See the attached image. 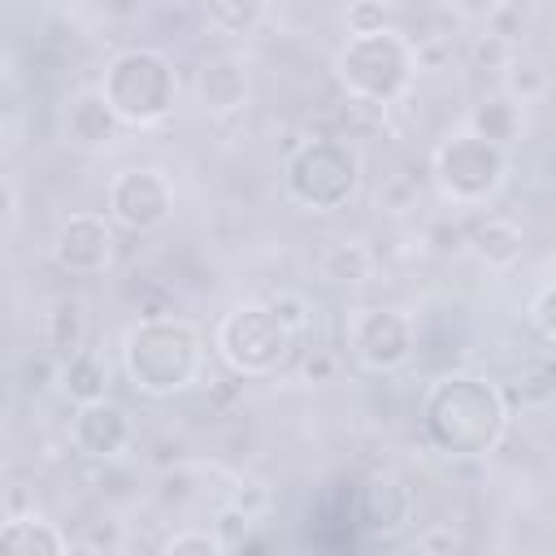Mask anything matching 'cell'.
<instances>
[{"label":"cell","mask_w":556,"mask_h":556,"mask_svg":"<svg viewBox=\"0 0 556 556\" xmlns=\"http://www.w3.org/2000/svg\"><path fill=\"white\" fill-rule=\"evenodd\" d=\"M274 313H278V321L300 339L304 330H308V321H313V308H308V300L300 295V291H274L269 300H265Z\"/></svg>","instance_id":"cell-30"},{"label":"cell","mask_w":556,"mask_h":556,"mask_svg":"<svg viewBox=\"0 0 556 556\" xmlns=\"http://www.w3.org/2000/svg\"><path fill=\"white\" fill-rule=\"evenodd\" d=\"M43 339H48V352L56 361H70L74 352L87 348V308L78 295H61L48 313V326H43Z\"/></svg>","instance_id":"cell-20"},{"label":"cell","mask_w":556,"mask_h":556,"mask_svg":"<svg viewBox=\"0 0 556 556\" xmlns=\"http://www.w3.org/2000/svg\"><path fill=\"white\" fill-rule=\"evenodd\" d=\"M135 439V426H130V413L113 400H100V404H83L74 408L70 417V443L78 456L87 460H117Z\"/></svg>","instance_id":"cell-11"},{"label":"cell","mask_w":556,"mask_h":556,"mask_svg":"<svg viewBox=\"0 0 556 556\" xmlns=\"http://www.w3.org/2000/svg\"><path fill=\"white\" fill-rule=\"evenodd\" d=\"M334 74H339L348 100L387 109L408 91V83L417 74L413 43L400 26L378 30V35H348L334 56Z\"/></svg>","instance_id":"cell-4"},{"label":"cell","mask_w":556,"mask_h":556,"mask_svg":"<svg viewBox=\"0 0 556 556\" xmlns=\"http://www.w3.org/2000/svg\"><path fill=\"white\" fill-rule=\"evenodd\" d=\"M339 374H343V356L334 348H308L300 356V378L308 387H330V382H339Z\"/></svg>","instance_id":"cell-28"},{"label":"cell","mask_w":556,"mask_h":556,"mask_svg":"<svg viewBox=\"0 0 556 556\" xmlns=\"http://www.w3.org/2000/svg\"><path fill=\"white\" fill-rule=\"evenodd\" d=\"M378 208L382 213H413L417 204H421V182L413 178V174H387L382 182H378Z\"/></svg>","instance_id":"cell-24"},{"label":"cell","mask_w":556,"mask_h":556,"mask_svg":"<svg viewBox=\"0 0 556 556\" xmlns=\"http://www.w3.org/2000/svg\"><path fill=\"white\" fill-rule=\"evenodd\" d=\"M500 91L513 96V100L526 109L530 100H543V96L552 91V74H547V65H539V61H530V56H517V61L500 74Z\"/></svg>","instance_id":"cell-21"},{"label":"cell","mask_w":556,"mask_h":556,"mask_svg":"<svg viewBox=\"0 0 556 556\" xmlns=\"http://www.w3.org/2000/svg\"><path fill=\"white\" fill-rule=\"evenodd\" d=\"M361 187V152L343 135H313L287 156V195L308 213L352 204Z\"/></svg>","instance_id":"cell-5"},{"label":"cell","mask_w":556,"mask_h":556,"mask_svg":"<svg viewBox=\"0 0 556 556\" xmlns=\"http://www.w3.org/2000/svg\"><path fill=\"white\" fill-rule=\"evenodd\" d=\"M161 495H165V500H187V495H195V491H191V473H187V469H178V473H165V486H161Z\"/></svg>","instance_id":"cell-36"},{"label":"cell","mask_w":556,"mask_h":556,"mask_svg":"<svg viewBox=\"0 0 556 556\" xmlns=\"http://www.w3.org/2000/svg\"><path fill=\"white\" fill-rule=\"evenodd\" d=\"M508 426V400L495 382L473 374H443L426 404L421 430L443 456H486Z\"/></svg>","instance_id":"cell-1"},{"label":"cell","mask_w":556,"mask_h":556,"mask_svg":"<svg viewBox=\"0 0 556 556\" xmlns=\"http://www.w3.org/2000/svg\"><path fill=\"white\" fill-rule=\"evenodd\" d=\"M56 387L74 400V408L109 400V361H104V352L83 348L70 361H61V382Z\"/></svg>","instance_id":"cell-19"},{"label":"cell","mask_w":556,"mask_h":556,"mask_svg":"<svg viewBox=\"0 0 556 556\" xmlns=\"http://www.w3.org/2000/svg\"><path fill=\"white\" fill-rule=\"evenodd\" d=\"M156 556H226L213 530H174Z\"/></svg>","instance_id":"cell-27"},{"label":"cell","mask_w":556,"mask_h":556,"mask_svg":"<svg viewBox=\"0 0 556 556\" xmlns=\"http://www.w3.org/2000/svg\"><path fill=\"white\" fill-rule=\"evenodd\" d=\"M100 91L122 117V126H156L178 104V70L161 48L135 43L109 56Z\"/></svg>","instance_id":"cell-3"},{"label":"cell","mask_w":556,"mask_h":556,"mask_svg":"<svg viewBox=\"0 0 556 556\" xmlns=\"http://www.w3.org/2000/svg\"><path fill=\"white\" fill-rule=\"evenodd\" d=\"M22 382H26L30 391H43V387H52V382H61V361H56L52 352H39V356H26V365H22Z\"/></svg>","instance_id":"cell-33"},{"label":"cell","mask_w":556,"mask_h":556,"mask_svg":"<svg viewBox=\"0 0 556 556\" xmlns=\"http://www.w3.org/2000/svg\"><path fill=\"white\" fill-rule=\"evenodd\" d=\"M465 56H469V65H473V70L504 74V70L517 61V48H513V43H504V39H495V35H486V30H478V35L469 39Z\"/></svg>","instance_id":"cell-25"},{"label":"cell","mask_w":556,"mask_h":556,"mask_svg":"<svg viewBox=\"0 0 556 556\" xmlns=\"http://www.w3.org/2000/svg\"><path fill=\"white\" fill-rule=\"evenodd\" d=\"M482 30L517 48V43L530 35V9H526V4H517V0L486 4V13H482Z\"/></svg>","instance_id":"cell-22"},{"label":"cell","mask_w":556,"mask_h":556,"mask_svg":"<svg viewBox=\"0 0 556 556\" xmlns=\"http://www.w3.org/2000/svg\"><path fill=\"white\" fill-rule=\"evenodd\" d=\"M534 330L547 339V343H556V282L552 287H543L539 291V300H534Z\"/></svg>","instance_id":"cell-35"},{"label":"cell","mask_w":556,"mask_h":556,"mask_svg":"<svg viewBox=\"0 0 556 556\" xmlns=\"http://www.w3.org/2000/svg\"><path fill=\"white\" fill-rule=\"evenodd\" d=\"M261 17H265V4H230V0L204 4V22H208L217 35H248Z\"/></svg>","instance_id":"cell-23"},{"label":"cell","mask_w":556,"mask_h":556,"mask_svg":"<svg viewBox=\"0 0 556 556\" xmlns=\"http://www.w3.org/2000/svg\"><path fill=\"white\" fill-rule=\"evenodd\" d=\"M313 269L321 282H334V287H356V282H369L374 274V252L361 243V239H326L313 256Z\"/></svg>","instance_id":"cell-17"},{"label":"cell","mask_w":556,"mask_h":556,"mask_svg":"<svg viewBox=\"0 0 556 556\" xmlns=\"http://www.w3.org/2000/svg\"><path fill=\"white\" fill-rule=\"evenodd\" d=\"M117 239L100 213H70L52 235V265L70 278H100L113 265Z\"/></svg>","instance_id":"cell-10"},{"label":"cell","mask_w":556,"mask_h":556,"mask_svg":"<svg viewBox=\"0 0 556 556\" xmlns=\"http://www.w3.org/2000/svg\"><path fill=\"white\" fill-rule=\"evenodd\" d=\"M61 126H65V139L78 143V148H113L117 135H122V117H117L113 104L104 100L100 83H96V87H78V91L65 100Z\"/></svg>","instance_id":"cell-13"},{"label":"cell","mask_w":556,"mask_h":556,"mask_svg":"<svg viewBox=\"0 0 556 556\" xmlns=\"http://www.w3.org/2000/svg\"><path fill=\"white\" fill-rule=\"evenodd\" d=\"M343 22H348V35H378V30H391V9L374 0H356L348 4Z\"/></svg>","instance_id":"cell-31"},{"label":"cell","mask_w":556,"mask_h":556,"mask_svg":"<svg viewBox=\"0 0 556 556\" xmlns=\"http://www.w3.org/2000/svg\"><path fill=\"white\" fill-rule=\"evenodd\" d=\"M230 504L243 508L248 517H261V513L269 508V486H265L261 478H243V482L230 491Z\"/></svg>","instance_id":"cell-34"},{"label":"cell","mask_w":556,"mask_h":556,"mask_svg":"<svg viewBox=\"0 0 556 556\" xmlns=\"http://www.w3.org/2000/svg\"><path fill=\"white\" fill-rule=\"evenodd\" d=\"M195 91H200V104L217 117L226 113H239L248 104V70L243 61L235 56H208L195 74Z\"/></svg>","instance_id":"cell-14"},{"label":"cell","mask_w":556,"mask_h":556,"mask_svg":"<svg viewBox=\"0 0 556 556\" xmlns=\"http://www.w3.org/2000/svg\"><path fill=\"white\" fill-rule=\"evenodd\" d=\"M291 343H295V334L278 321V313L269 304H235L217 321V352L239 378L274 374L287 361Z\"/></svg>","instance_id":"cell-7"},{"label":"cell","mask_w":556,"mask_h":556,"mask_svg":"<svg viewBox=\"0 0 556 556\" xmlns=\"http://www.w3.org/2000/svg\"><path fill=\"white\" fill-rule=\"evenodd\" d=\"M521 126H526V109L513 96H504V91L482 96L473 104V113H469V130L478 139H486L491 148H500V152H508V143L521 139Z\"/></svg>","instance_id":"cell-16"},{"label":"cell","mask_w":556,"mask_h":556,"mask_svg":"<svg viewBox=\"0 0 556 556\" xmlns=\"http://www.w3.org/2000/svg\"><path fill=\"white\" fill-rule=\"evenodd\" d=\"M252 521H256V517H248L243 508H235V504L226 500V504L217 508V517H213V526H208V530L217 534V543H222V547H226V556H230L235 547H243V543L252 539Z\"/></svg>","instance_id":"cell-26"},{"label":"cell","mask_w":556,"mask_h":556,"mask_svg":"<svg viewBox=\"0 0 556 556\" xmlns=\"http://www.w3.org/2000/svg\"><path fill=\"white\" fill-rule=\"evenodd\" d=\"M70 556H113V552H100V547H91V543H74Z\"/></svg>","instance_id":"cell-37"},{"label":"cell","mask_w":556,"mask_h":556,"mask_svg":"<svg viewBox=\"0 0 556 556\" xmlns=\"http://www.w3.org/2000/svg\"><path fill=\"white\" fill-rule=\"evenodd\" d=\"M352 517L361 526V534L369 539H391L413 521V491L395 478V473H369L356 486V504Z\"/></svg>","instance_id":"cell-12"},{"label":"cell","mask_w":556,"mask_h":556,"mask_svg":"<svg viewBox=\"0 0 556 556\" xmlns=\"http://www.w3.org/2000/svg\"><path fill=\"white\" fill-rule=\"evenodd\" d=\"M430 169H434L439 191H443L452 204L478 208V204H486V200L504 187L508 152L491 148V143L478 139L473 130H460V135H447V139L434 148Z\"/></svg>","instance_id":"cell-6"},{"label":"cell","mask_w":556,"mask_h":556,"mask_svg":"<svg viewBox=\"0 0 556 556\" xmlns=\"http://www.w3.org/2000/svg\"><path fill=\"white\" fill-rule=\"evenodd\" d=\"M122 369L139 395L165 400L195 382L200 374V334L182 317L165 321H139L126 330L122 343Z\"/></svg>","instance_id":"cell-2"},{"label":"cell","mask_w":556,"mask_h":556,"mask_svg":"<svg viewBox=\"0 0 556 556\" xmlns=\"http://www.w3.org/2000/svg\"><path fill=\"white\" fill-rule=\"evenodd\" d=\"M109 217L130 230L148 235L174 217V182L152 165H130L109 182Z\"/></svg>","instance_id":"cell-9"},{"label":"cell","mask_w":556,"mask_h":556,"mask_svg":"<svg viewBox=\"0 0 556 556\" xmlns=\"http://www.w3.org/2000/svg\"><path fill=\"white\" fill-rule=\"evenodd\" d=\"M426 243H430L439 256H447V252L469 248V230H465L460 222H452V217H439V222L426 226Z\"/></svg>","instance_id":"cell-32"},{"label":"cell","mask_w":556,"mask_h":556,"mask_svg":"<svg viewBox=\"0 0 556 556\" xmlns=\"http://www.w3.org/2000/svg\"><path fill=\"white\" fill-rule=\"evenodd\" d=\"M0 556H70V543H65V534L48 517L30 513V517L4 521V530H0Z\"/></svg>","instance_id":"cell-18"},{"label":"cell","mask_w":556,"mask_h":556,"mask_svg":"<svg viewBox=\"0 0 556 556\" xmlns=\"http://www.w3.org/2000/svg\"><path fill=\"white\" fill-rule=\"evenodd\" d=\"M343 348L352 361H361L365 369H400L413 361L417 339H413V317L391 308V304H365L352 308L343 317Z\"/></svg>","instance_id":"cell-8"},{"label":"cell","mask_w":556,"mask_h":556,"mask_svg":"<svg viewBox=\"0 0 556 556\" xmlns=\"http://www.w3.org/2000/svg\"><path fill=\"white\" fill-rule=\"evenodd\" d=\"M469 252L486 269H513L521 261V252H526V235H521V226L513 217L491 213V217L469 226Z\"/></svg>","instance_id":"cell-15"},{"label":"cell","mask_w":556,"mask_h":556,"mask_svg":"<svg viewBox=\"0 0 556 556\" xmlns=\"http://www.w3.org/2000/svg\"><path fill=\"white\" fill-rule=\"evenodd\" d=\"M413 556H460V534H456V526H447V521L421 526L417 539H413Z\"/></svg>","instance_id":"cell-29"}]
</instances>
